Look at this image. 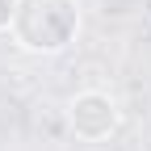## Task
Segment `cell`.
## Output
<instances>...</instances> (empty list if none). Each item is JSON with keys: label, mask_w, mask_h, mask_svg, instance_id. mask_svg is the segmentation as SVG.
I'll return each mask as SVG.
<instances>
[{"label": "cell", "mask_w": 151, "mask_h": 151, "mask_svg": "<svg viewBox=\"0 0 151 151\" xmlns=\"http://www.w3.org/2000/svg\"><path fill=\"white\" fill-rule=\"evenodd\" d=\"M9 29L29 55H59L80 34V0H17Z\"/></svg>", "instance_id": "6da1fadb"}, {"label": "cell", "mask_w": 151, "mask_h": 151, "mask_svg": "<svg viewBox=\"0 0 151 151\" xmlns=\"http://www.w3.org/2000/svg\"><path fill=\"white\" fill-rule=\"evenodd\" d=\"M67 122L84 143H101L118 130V101L101 88H84L67 101Z\"/></svg>", "instance_id": "7a4b0ae2"}, {"label": "cell", "mask_w": 151, "mask_h": 151, "mask_svg": "<svg viewBox=\"0 0 151 151\" xmlns=\"http://www.w3.org/2000/svg\"><path fill=\"white\" fill-rule=\"evenodd\" d=\"M13 13H17V0H0V29L13 25Z\"/></svg>", "instance_id": "3957f363"}]
</instances>
